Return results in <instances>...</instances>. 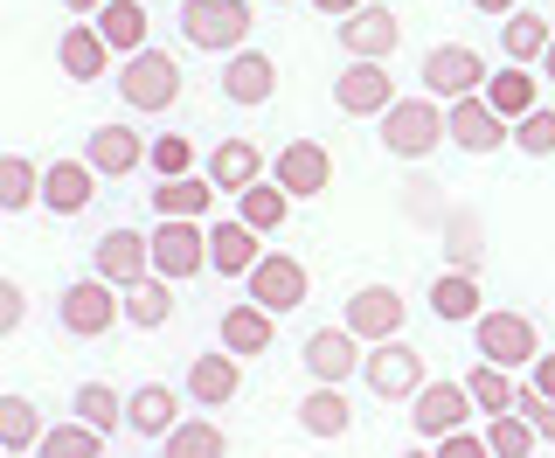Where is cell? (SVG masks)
Segmentation results:
<instances>
[{"label": "cell", "instance_id": "cell-18", "mask_svg": "<svg viewBox=\"0 0 555 458\" xmlns=\"http://www.w3.org/2000/svg\"><path fill=\"white\" fill-rule=\"evenodd\" d=\"M354 368H361V333L347 327V320H340V327H320V333L306 341V376H312V382H347Z\"/></svg>", "mask_w": 555, "mask_h": 458}, {"label": "cell", "instance_id": "cell-33", "mask_svg": "<svg viewBox=\"0 0 555 458\" xmlns=\"http://www.w3.org/2000/svg\"><path fill=\"white\" fill-rule=\"evenodd\" d=\"M104 437H112V431H98V424H83V417H69V424H56V431L35 437V451H42V458H104V451H112Z\"/></svg>", "mask_w": 555, "mask_h": 458}, {"label": "cell", "instance_id": "cell-16", "mask_svg": "<svg viewBox=\"0 0 555 458\" xmlns=\"http://www.w3.org/2000/svg\"><path fill=\"white\" fill-rule=\"evenodd\" d=\"M222 98L230 104H271L278 98V63L264 49H230V56H222Z\"/></svg>", "mask_w": 555, "mask_h": 458}, {"label": "cell", "instance_id": "cell-53", "mask_svg": "<svg viewBox=\"0 0 555 458\" xmlns=\"http://www.w3.org/2000/svg\"><path fill=\"white\" fill-rule=\"evenodd\" d=\"M271 8H278V0H271Z\"/></svg>", "mask_w": 555, "mask_h": 458}, {"label": "cell", "instance_id": "cell-22", "mask_svg": "<svg viewBox=\"0 0 555 458\" xmlns=\"http://www.w3.org/2000/svg\"><path fill=\"white\" fill-rule=\"evenodd\" d=\"M56 63H63V77H69V84H98V77H104V63H112V42L98 35V22H77V28H63Z\"/></svg>", "mask_w": 555, "mask_h": 458}, {"label": "cell", "instance_id": "cell-19", "mask_svg": "<svg viewBox=\"0 0 555 458\" xmlns=\"http://www.w3.org/2000/svg\"><path fill=\"white\" fill-rule=\"evenodd\" d=\"M98 195V167L91 161H49L42 167V208L49 216H83Z\"/></svg>", "mask_w": 555, "mask_h": 458}, {"label": "cell", "instance_id": "cell-46", "mask_svg": "<svg viewBox=\"0 0 555 458\" xmlns=\"http://www.w3.org/2000/svg\"><path fill=\"white\" fill-rule=\"evenodd\" d=\"M430 451H438V458H493V451H486V431L473 437V431H444V437H430Z\"/></svg>", "mask_w": 555, "mask_h": 458}, {"label": "cell", "instance_id": "cell-24", "mask_svg": "<svg viewBox=\"0 0 555 458\" xmlns=\"http://www.w3.org/2000/svg\"><path fill=\"white\" fill-rule=\"evenodd\" d=\"M430 313H438V320H479V313H486L479 271H465V264L438 271V278H430Z\"/></svg>", "mask_w": 555, "mask_h": 458}, {"label": "cell", "instance_id": "cell-47", "mask_svg": "<svg viewBox=\"0 0 555 458\" xmlns=\"http://www.w3.org/2000/svg\"><path fill=\"white\" fill-rule=\"evenodd\" d=\"M22 320H28V292L14 285V278H0V341L22 333Z\"/></svg>", "mask_w": 555, "mask_h": 458}, {"label": "cell", "instance_id": "cell-4", "mask_svg": "<svg viewBox=\"0 0 555 458\" xmlns=\"http://www.w3.org/2000/svg\"><path fill=\"white\" fill-rule=\"evenodd\" d=\"M181 35L195 49H243L250 42V0H181Z\"/></svg>", "mask_w": 555, "mask_h": 458}, {"label": "cell", "instance_id": "cell-14", "mask_svg": "<svg viewBox=\"0 0 555 458\" xmlns=\"http://www.w3.org/2000/svg\"><path fill=\"white\" fill-rule=\"evenodd\" d=\"M306 264L299 257H285V251H264L250 264V298L257 306H271V313H292V306H306Z\"/></svg>", "mask_w": 555, "mask_h": 458}, {"label": "cell", "instance_id": "cell-27", "mask_svg": "<svg viewBox=\"0 0 555 458\" xmlns=\"http://www.w3.org/2000/svg\"><path fill=\"white\" fill-rule=\"evenodd\" d=\"M83 161L118 181V174H132L139 161H146V139H139L132 126H98V132H91V147H83Z\"/></svg>", "mask_w": 555, "mask_h": 458}, {"label": "cell", "instance_id": "cell-7", "mask_svg": "<svg viewBox=\"0 0 555 458\" xmlns=\"http://www.w3.org/2000/svg\"><path fill=\"white\" fill-rule=\"evenodd\" d=\"M444 126H451V147H459V153H500V147L514 139V118H500L493 104H486V91L451 98Z\"/></svg>", "mask_w": 555, "mask_h": 458}, {"label": "cell", "instance_id": "cell-23", "mask_svg": "<svg viewBox=\"0 0 555 458\" xmlns=\"http://www.w3.org/2000/svg\"><path fill=\"white\" fill-rule=\"evenodd\" d=\"M299 431L306 437H347L354 431V410H347L340 382H312V390L299 396Z\"/></svg>", "mask_w": 555, "mask_h": 458}, {"label": "cell", "instance_id": "cell-49", "mask_svg": "<svg viewBox=\"0 0 555 458\" xmlns=\"http://www.w3.org/2000/svg\"><path fill=\"white\" fill-rule=\"evenodd\" d=\"M312 8H320V14H334V22H340V14H354V8H369V0H312Z\"/></svg>", "mask_w": 555, "mask_h": 458}, {"label": "cell", "instance_id": "cell-29", "mask_svg": "<svg viewBox=\"0 0 555 458\" xmlns=\"http://www.w3.org/2000/svg\"><path fill=\"white\" fill-rule=\"evenodd\" d=\"M271 320H278V313H271V306H257V298H250V306H230V313H222V347H230V355H243V361L264 355L271 333H278Z\"/></svg>", "mask_w": 555, "mask_h": 458}, {"label": "cell", "instance_id": "cell-5", "mask_svg": "<svg viewBox=\"0 0 555 458\" xmlns=\"http://www.w3.org/2000/svg\"><path fill=\"white\" fill-rule=\"evenodd\" d=\"M118 91H126L132 112H167L181 98V63L167 49H132L126 69H118Z\"/></svg>", "mask_w": 555, "mask_h": 458}, {"label": "cell", "instance_id": "cell-2", "mask_svg": "<svg viewBox=\"0 0 555 458\" xmlns=\"http://www.w3.org/2000/svg\"><path fill=\"white\" fill-rule=\"evenodd\" d=\"M361 382H369L382 403H410L416 390H424V355H416L403 333L369 341V355H361Z\"/></svg>", "mask_w": 555, "mask_h": 458}, {"label": "cell", "instance_id": "cell-43", "mask_svg": "<svg viewBox=\"0 0 555 458\" xmlns=\"http://www.w3.org/2000/svg\"><path fill=\"white\" fill-rule=\"evenodd\" d=\"M146 167L160 174V181H167V174H195V147H188L181 132H160V139L146 147Z\"/></svg>", "mask_w": 555, "mask_h": 458}, {"label": "cell", "instance_id": "cell-41", "mask_svg": "<svg viewBox=\"0 0 555 458\" xmlns=\"http://www.w3.org/2000/svg\"><path fill=\"white\" fill-rule=\"evenodd\" d=\"M514 147L534 153V161H548V153H555V104H534V112L514 118Z\"/></svg>", "mask_w": 555, "mask_h": 458}, {"label": "cell", "instance_id": "cell-52", "mask_svg": "<svg viewBox=\"0 0 555 458\" xmlns=\"http://www.w3.org/2000/svg\"><path fill=\"white\" fill-rule=\"evenodd\" d=\"M542 77H548V84H555V42H548V56H542Z\"/></svg>", "mask_w": 555, "mask_h": 458}, {"label": "cell", "instance_id": "cell-8", "mask_svg": "<svg viewBox=\"0 0 555 458\" xmlns=\"http://www.w3.org/2000/svg\"><path fill=\"white\" fill-rule=\"evenodd\" d=\"M486 56L479 49H465V42H438V49H424V91L430 98H465V91H486Z\"/></svg>", "mask_w": 555, "mask_h": 458}, {"label": "cell", "instance_id": "cell-12", "mask_svg": "<svg viewBox=\"0 0 555 458\" xmlns=\"http://www.w3.org/2000/svg\"><path fill=\"white\" fill-rule=\"evenodd\" d=\"M473 410H479V403H473V390H465V382H424V390L410 396V424H416V437L459 431Z\"/></svg>", "mask_w": 555, "mask_h": 458}, {"label": "cell", "instance_id": "cell-48", "mask_svg": "<svg viewBox=\"0 0 555 458\" xmlns=\"http://www.w3.org/2000/svg\"><path fill=\"white\" fill-rule=\"evenodd\" d=\"M528 376H534V390H542V396H555V355H534Z\"/></svg>", "mask_w": 555, "mask_h": 458}, {"label": "cell", "instance_id": "cell-31", "mask_svg": "<svg viewBox=\"0 0 555 458\" xmlns=\"http://www.w3.org/2000/svg\"><path fill=\"white\" fill-rule=\"evenodd\" d=\"M173 320V278L146 271L139 285H126V327H167Z\"/></svg>", "mask_w": 555, "mask_h": 458}, {"label": "cell", "instance_id": "cell-21", "mask_svg": "<svg viewBox=\"0 0 555 458\" xmlns=\"http://www.w3.org/2000/svg\"><path fill=\"white\" fill-rule=\"evenodd\" d=\"M243 355H230V347H216V355H195L188 361V396L202 403V410H216V403H230L243 390Z\"/></svg>", "mask_w": 555, "mask_h": 458}, {"label": "cell", "instance_id": "cell-34", "mask_svg": "<svg viewBox=\"0 0 555 458\" xmlns=\"http://www.w3.org/2000/svg\"><path fill=\"white\" fill-rule=\"evenodd\" d=\"M35 202H42V167L22 153H0V216H22Z\"/></svg>", "mask_w": 555, "mask_h": 458}, {"label": "cell", "instance_id": "cell-42", "mask_svg": "<svg viewBox=\"0 0 555 458\" xmlns=\"http://www.w3.org/2000/svg\"><path fill=\"white\" fill-rule=\"evenodd\" d=\"M77 417H83V424H98V431H112L118 417H126V403L104 390V382H77Z\"/></svg>", "mask_w": 555, "mask_h": 458}, {"label": "cell", "instance_id": "cell-32", "mask_svg": "<svg viewBox=\"0 0 555 458\" xmlns=\"http://www.w3.org/2000/svg\"><path fill=\"white\" fill-rule=\"evenodd\" d=\"M548 42H555V28L542 22V14H528V8H514L507 28H500V49H507V63H542Z\"/></svg>", "mask_w": 555, "mask_h": 458}, {"label": "cell", "instance_id": "cell-1", "mask_svg": "<svg viewBox=\"0 0 555 458\" xmlns=\"http://www.w3.org/2000/svg\"><path fill=\"white\" fill-rule=\"evenodd\" d=\"M451 139V126H444V104L438 98H396L389 112H382V153L389 161H430Z\"/></svg>", "mask_w": 555, "mask_h": 458}, {"label": "cell", "instance_id": "cell-38", "mask_svg": "<svg viewBox=\"0 0 555 458\" xmlns=\"http://www.w3.org/2000/svg\"><path fill=\"white\" fill-rule=\"evenodd\" d=\"M507 376H514V368H500V361H479L473 376H465V390H473V403H479L486 417H493V410H514L520 382H507Z\"/></svg>", "mask_w": 555, "mask_h": 458}, {"label": "cell", "instance_id": "cell-50", "mask_svg": "<svg viewBox=\"0 0 555 458\" xmlns=\"http://www.w3.org/2000/svg\"><path fill=\"white\" fill-rule=\"evenodd\" d=\"M479 14H514V0H473Z\"/></svg>", "mask_w": 555, "mask_h": 458}, {"label": "cell", "instance_id": "cell-20", "mask_svg": "<svg viewBox=\"0 0 555 458\" xmlns=\"http://www.w3.org/2000/svg\"><path fill=\"white\" fill-rule=\"evenodd\" d=\"M264 257V237H257L243 216H222L208 222V264H216L222 278H250V264Z\"/></svg>", "mask_w": 555, "mask_h": 458}, {"label": "cell", "instance_id": "cell-35", "mask_svg": "<svg viewBox=\"0 0 555 458\" xmlns=\"http://www.w3.org/2000/svg\"><path fill=\"white\" fill-rule=\"evenodd\" d=\"M236 216L250 222L257 237H271V229L292 216V195H285V188L271 181V174H264V181H250V188H243V195H236Z\"/></svg>", "mask_w": 555, "mask_h": 458}, {"label": "cell", "instance_id": "cell-39", "mask_svg": "<svg viewBox=\"0 0 555 458\" xmlns=\"http://www.w3.org/2000/svg\"><path fill=\"white\" fill-rule=\"evenodd\" d=\"M42 437V417H35L28 396H0V451H35Z\"/></svg>", "mask_w": 555, "mask_h": 458}, {"label": "cell", "instance_id": "cell-25", "mask_svg": "<svg viewBox=\"0 0 555 458\" xmlns=\"http://www.w3.org/2000/svg\"><path fill=\"white\" fill-rule=\"evenodd\" d=\"M202 174L222 188V195H243L250 181H264V153H257L250 139H222V147L208 153V167H202Z\"/></svg>", "mask_w": 555, "mask_h": 458}, {"label": "cell", "instance_id": "cell-26", "mask_svg": "<svg viewBox=\"0 0 555 458\" xmlns=\"http://www.w3.org/2000/svg\"><path fill=\"white\" fill-rule=\"evenodd\" d=\"M126 424L139 437H167L173 424H181V396H173L167 382H139V390L126 396Z\"/></svg>", "mask_w": 555, "mask_h": 458}, {"label": "cell", "instance_id": "cell-15", "mask_svg": "<svg viewBox=\"0 0 555 458\" xmlns=\"http://www.w3.org/2000/svg\"><path fill=\"white\" fill-rule=\"evenodd\" d=\"M340 320L354 327L361 341H389V333H403L410 306H403V292H396V285H361L354 298H347V313H340Z\"/></svg>", "mask_w": 555, "mask_h": 458}, {"label": "cell", "instance_id": "cell-30", "mask_svg": "<svg viewBox=\"0 0 555 458\" xmlns=\"http://www.w3.org/2000/svg\"><path fill=\"white\" fill-rule=\"evenodd\" d=\"M216 195L222 188L208 181V174H167V181L153 188V216H208Z\"/></svg>", "mask_w": 555, "mask_h": 458}, {"label": "cell", "instance_id": "cell-37", "mask_svg": "<svg viewBox=\"0 0 555 458\" xmlns=\"http://www.w3.org/2000/svg\"><path fill=\"white\" fill-rule=\"evenodd\" d=\"M486 451L493 458H528V451H542V437H534V424L520 410H493L486 417Z\"/></svg>", "mask_w": 555, "mask_h": 458}, {"label": "cell", "instance_id": "cell-13", "mask_svg": "<svg viewBox=\"0 0 555 458\" xmlns=\"http://www.w3.org/2000/svg\"><path fill=\"white\" fill-rule=\"evenodd\" d=\"M396 42H403V22H396V8H382V0H369V8H354V14H340V49H347V56L389 63Z\"/></svg>", "mask_w": 555, "mask_h": 458}, {"label": "cell", "instance_id": "cell-17", "mask_svg": "<svg viewBox=\"0 0 555 458\" xmlns=\"http://www.w3.org/2000/svg\"><path fill=\"white\" fill-rule=\"evenodd\" d=\"M91 264H98L104 278H112L118 292H126V285H139V278L153 271V237H139V229H104Z\"/></svg>", "mask_w": 555, "mask_h": 458}, {"label": "cell", "instance_id": "cell-9", "mask_svg": "<svg viewBox=\"0 0 555 458\" xmlns=\"http://www.w3.org/2000/svg\"><path fill=\"white\" fill-rule=\"evenodd\" d=\"M202 264H208V229L195 216H160V229H153V271L202 278Z\"/></svg>", "mask_w": 555, "mask_h": 458}, {"label": "cell", "instance_id": "cell-6", "mask_svg": "<svg viewBox=\"0 0 555 458\" xmlns=\"http://www.w3.org/2000/svg\"><path fill=\"white\" fill-rule=\"evenodd\" d=\"M473 341H479V361H500V368H528L534 355H542V333H534V320L500 313V306H486L479 320H473Z\"/></svg>", "mask_w": 555, "mask_h": 458}, {"label": "cell", "instance_id": "cell-11", "mask_svg": "<svg viewBox=\"0 0 555 458\" xmlns=\"http://www.w3.org/2000/svg\"><path fill=\"white\" fill-rule=\"evenodd\" d=\"M334 104L347 118H382L396 104V84H389V63H369V56H354L334 77Z\"/></svg>", "mask_w": 555, "mask_h": 458}, {"label": "cell", "instance_id": "cell-10", "mask_svg": "<svg viewBox=\"0 0 555 458\" xmlns=\"http://www.w3.org/2000/svg\"><path fill=\"white\" fill-rule=\"evenodd\" d=\"M271 181L285 188L292 202H312V195H326V188H334V153H326L320 139H292V147L271 161Z\"/></svg>", "mask_w": 555, "mask_h": 458}, {"label": "cell", "instance_id": "cell-28", "mask_svg": "<svg viewBox=\"0 0 555 458\" xmlns=\"http://www.w3.org/2000/svg\"><path fill=\"white\" fill-rule=\"evenodd\" d=\"M486 104H493L500 118H520V112H534V104H542V84H534L528 63H500L493 77H486Z\"/></svg>", "mask_w": 555, "mask_h": 458}, {"label": "cell", "instance_id": "cell-51", "mask_svg": "<svg viewBox=\"0 0 555 458\" xmlns=\"http://www.w3.org/2000/svg\"><path fill=\"white\" fill-rule=\"evenodd\" d=\"M63 8H69V14H98L104 0H63Z\"/></svg>", "mask_w": 555, "mask_h": 458}, {"label": "cell", "instance_id": "cell-44", "mask_svg": "<svg viewBox=\"0 0 555 458\" xmlns=\"http://www.w3.org/2000/svg\"><path fill=\"white\" fill-rule=\"evenodd\" d=\"M444 243H451V264H465V271H479V216H444Z\"/></svg>", "mask_w": 555, "mask_h": 458}, {"label": "cell", "instance_id": "cell-45", "mask_svg": "<svg viewBox=\"0 0 555 458\" xmlns=\"http://www.w3.org/2000/svg\"><path fill=\"white\" fill-rule=\"evenodd\" d=\"M514 410H520V417H528V424H534V437H542V445H555V396H542V390H534V382H520Z\"/></svg>", "mask_w": 555, "mask_h": 458}, {"label": "cell", "instance_id": "cell-3", "mask_svg": "<svg viewBox=\"0 0 555 458\" xmlns=\"http://www.w3.org/2000/svg\"><path fill=\"white\" fill-rule=\"evenodd\" d=\"M56 313H63V327L77 333V341H98V333H112L118 320H126V298H118V285L98 271V278H77V285H63Z\"/></svg>", "mask_w": 555, "mask_h": 458}, {"label": "cell", "instance_id": "cell-40", "mask_svg": "<svg viewBox=\"0 0 555 458\" xmlns=\"http://www.w3.org/2000/svg\"><path fill=\"white\" fill-rule=\"evenodd\" d=\"M160 451H167V458H222V451H230V437L195 417V424H173V431L160 437Z\"/></svg>", "mask_w": 555, "mask_h": 458}, {"label": "cell", "instance_id": "cell-36", "mask_svg": "<svg viewBox=\"0 0 555 458\" xmlns=\"http://www.w3.org/2000/svg\"><path fill=\"white\" fill-rule=\"evenodd\" d=\"M91 22H98L104 42L126 49V56H132V49H146V8H139V0H104Z\"/></svg>", "mask_w": 555, "mask_h": 458}]
</instances>
